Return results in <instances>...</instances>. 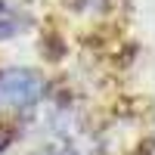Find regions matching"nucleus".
Instances as JSON below:
<instances>
[{
    "instance_id": "nucleus-1",
    "label": "nucleus",
    "mask_w": 155,
    "mask_h": 155,
    "mask_svg": "<svg viewBox=\"0 0 155 155\" xmlns=\"http://www.w3.org/2000/svg\"><path fill=\"white\" fill-rule=\"evenodd\" d=\"M41 93V78L34 71H9L0 78V99L9 106H28Z\"/></svg>"
}]
</instances>
